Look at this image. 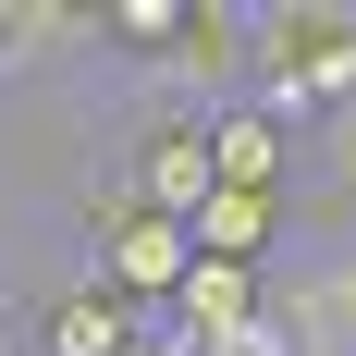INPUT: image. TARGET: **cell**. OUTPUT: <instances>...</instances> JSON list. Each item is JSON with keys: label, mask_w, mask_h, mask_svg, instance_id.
<instances>
[{"label": "cell", "mask_w": 356, "mask_h": 356, "mask_svg": "<svg viewBox=\"0 0 356 356\" xmlns=\"http://www.w3.org/2000/svg\"><path fill=\"white\" fill-rule=\"evenodd\" d=\"M283 160H295V136L270 123V111H209V184H234V197H283Z\"/></svg>", "instance_id": "cell-6"}, {"label": "cell", "mask_w": 356, "mask_h": 356, "mask_svg": "<svg viewBox=\"0 0 356 356\" xmlns=\"http://www.w3.org/2000/svg\"><path fill=\"white\" fill-rule=\"evenodd\" d=\"M123 172H136V209L184 221L197 197H209V123H197V111H160V123L123 147Z\"/></svg>", "instance_id": "cell-3"}, {"label": "cell", "mask_w": 356, "mask_h": 356, "mask_svg": "<svg viewBox=\"0 0 356 356\" xmlns=\"http://www.w3.org/2000/svg\"><path fill=\"white\" fill-rule=\"evenodd\" d=\"M246 320H270V270L184 258V283H172V307H160V332H172V344H221V332H246Z\"/></svg>", "instance_id": "cell-4"}, {"label": "cell", "mask_w": 356, "mask_h": 356, "mask_svg": "<svg viewBox=\"0 0 356 356\" xmlns=\"http://www.w3.org/2000/svg\"><path fill=\"white\" fill-rule=\"evenodd\" d=\"M283 209H295V197H234V184H209V197L184 209V246H197V258H234V270H270Z\"/></svg>", "instance_id": "cell-5"}, {"label": "cell", "mask_w": 356, "mask_h": 356, "mask_svg": "<svg viewBox=\"0 0 356 356\" xmlns=\"http://www.w3.org/2000/svg\"><path fill=\"white\" fill-rule=\"evenodd\" d=\"M123 356H184V344L160 332V307H147V320H136V344H123Z\"/></svg>", "instance_id": "cell-10"}, {"label": "cell", "mask_w": 356, "mask_h": 356, "mask_svg": "<svg viewBox=\"0 0 356 356\" xmlns=\"http://www.w3.org/2000/svg\"><path fill=\"white\" fill-rule=\"evenodd\" d=\"M136 344V320L111 307L99 283H62V295H37V356H123Z\"/></svg>", "instance_id": "cell-7"}, {"label": "cell", "mask_w": 356, "mask_h": 356, "mask_svg": "<svg viewBox=\"0 0 356 356\" xmlns=\"http://www.w3.org/2000/svg\"><path fill=\"white\" fill-rule=\"evenodd\" d=\"M184 37V0H111V49H136V62H160Z\"/></svg>", "instance_id": "cell-8"}, {"label": "cell", "mask_w": 356, "mask_h": 356, "mask_svg": "<svg viewBox=\"0 0 356 356\" xmlns=\"http://www.w3.org/2000/svg\"><path fill=\"white\" fill-rule=\"evenodd\" d=\"M147 86H160V111H234L246 99V0H184V37L147 62Z\"/></svg>", "instance_id": "cell-1"}, {"label": "cell", "mask_w": 356, "mask_h": 356, "mask_svg": "<svg viewBox=\"0 0 356 356\" xmlns=\"http://www.w3.org/2000/svg\"><path fill=\"white\" fill-rule=\"evenodd\" d=\"M184 221H160V209H123V221H99V246H86V283L123 307V320H147V307H172V283H184Z\"/></svg>", "instance_id": "cell-2"}, {"label": "cell", "mask_w": 356, "mask_h": 356, "mask_svg": "<svg viewBox=\"0 0 356 356\" xmlns=\"http://www.w3.org/2000/svg\"><path fill=\"white\" fill-rule=\"evenodd\" d=\"M184 356H307V344H295L283 320H246V332H221V344H184Z\"/></svg>", "instance_id": "cell-9"}]
</instances>
